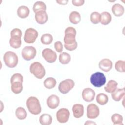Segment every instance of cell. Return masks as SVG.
<instances>
[{
  "instance_id": "cell-1",
  "label": "cell",
  "mask_w": 125,
  "mask_h": 125,
  "mask_svg": "<svg viewBox=\"0 0 125 125\" xmlns=\"http://www.w3.org/2000/svg\"><path fill=\"white\" fill-rule=\"evenodd\" d=\"M11 89L15 94L21 93L23 89V76L20 73H15L11 77Z\"/></svg>"
},
{
  "instance_id": "cell-2",
  "label": "cell",
  "mask_w": 125,
  "mask_h": 125,
  "mask_svg": "<svg viewBox=\"0 0 125 125\" xmlns=\"http://www.w3.org/2000/svg\"><path fill=\"white\" fill-rule=\"evenodd\" d=\"M26 104L29 111L33 115L39 114L42 110L39 100L35 97H29L26 102Z\"/></svg>"
},
{
  "instance_id": "cell-3",
  "label": "cell",
  "mask_w": 125,
  "mask_h": 125,
  "mask_svg": "<svg viewBox=\"0 0 125 125\" xmlns=\"http://www.w3.org/2000/svg\"><path fill=\"white\" fill-rule=\"evenodd\" d=\"M29 70L31 73L39 79L43 78L45 75L44 67L41 63L38 62H34L30 65Z\"/></svg>"
},
{
  "instance_id": "cell-4",
  "label": "cell",
  "mask_w": 125,
  "mask_h": 125,
  "mask_svg": "<svg viewBox=\"0 0 125 125\" xmlns=\"http://www.w3.org/2000/svg\"><path fill=\"white\" fill-rule=\"evenodd\" d=\"M3 61L5 65L9 68H14L18 62V57L16 54L12 51H7L3 56Z\"/></svg>"
},
{
  "instance_id": "cell-5",
  "label": "cell",
  "mask_w": 125,
  "mask_h": 125,
  "mask_svg": "<svg viewBox=\"0 0 125 125\" xmlns=\"http://www.w3.org/2000/svg\"><path fill=\"white\" fill-rule=\"evenodd\" d=\"M90 81L91 84L95 87H100L105 83L106 78L103 73L96 72L91 75Z\"/></svg>"
},
{
  "instance_id": "cell-6",
  "label": "cell",
  "mask_w": 125,
  "mask_h": 125,
  "mask_svg": "<svg viewBox=\"0 0 125 125\" xmlns=\"http://www.w3.org/2000/svg\"><path fill=\"white\" fill-rule=\"evenodd\" d=\"M64 32V44L69 45L74 43L76 42L75 39V37L76 35V30L74 27H68L65 29Z\"/></svg>"
},
{
  "instance_id": "cell-7",
  "label": "cell",
  "mask_w": 125,
  "mask_h": 125,
  "mask_svg": "<svg viewBox=\"0 0 125 125\" xmlns=\"http://www.w3.org/2000/svg\"><path fill=\"white\" fill-rule=\"evenodd\" d=\"M74 85L75 83L73 80L67 79L60 82L58 86V89L61 93L62 94H66L74 87Z\"/></svg>"
},
{
  "instance_id": "cell-8",
  "label": "cell",
  "mask_w": 125,
  "mask_h": 125,
  "mask_svg": "<svg viewBox=\"0 0 125 125\" xmlns=\"http://www.w3.org/2000/svg\"><path fill=\"white\" fill-rule=\"evenodd\" d=\"M38 36L37 31L33 28L27 29L25 32L24 36V40L27 43H34Z\"/></svg>"
},
{
  "instance_id": "cell-9",
  "label": "cell",
  "mask_w": 125,
  "mask_h": 125,
  "mask_svg": "<svg viewBox=\"0 0 125 125\" xmlns=\"http://www.w3.org/2000/svg\"><path fill=\"white\" fill-rule=\"evenodd\" d=\"M36 53V49L34 47L32 46H26L22 49L21 55L24 60L29 61L35 58Z\"/></svg>"
},
{
  "instance_id": "cell-10",
  "label": "cell",
  "mask_w": 125,
  "mask_h": 125,
  "mask_svg": "<svg viewBox=\"0 0 125 125\" xmlns=\"http://www.w3.org/2000/svg\"><path fill=\"white\" fill-rule=\"evenodd\" d=\"M69 111L67 108H61L56 113L57 120L60 123H66L69 119Z\"/></svg>"
},
{
  "instance_id": "cell-11",
  "label": "cell",
  "mask_w": 125,
  "mask_h": 125,
  "mask_svg": "<svg viewBox=\"0 0 125 125\" xmlns=\"http://www.w3.org/2000/svg\"><path fill=\"white\" fill-rule=\"evenodd\" d=\"M42 56L49 63L54 62L57 59V54L55 51L50 48H45L42 51Z\"/></svg>"
},
{
  "instance_id": "cell-12",
  "label": "cell",
  "mask_w": 125,
  "mask_h": 125,
  "mask_svg": "<svg viewBox=\"0 0 125 125\" xmlns=\"http://www.w3.org/2000/svg\"><path fill=\"white\" fill-rule=\"evenodd\" d=\"M100 110L98 106L94 104H90L87 107V117L89 119H95L99 116Z\"/></svg>"
},
{
  "instance_id": "cell-13",
  "label": "cell",
  "mask_w": 125,
  "mask_h": 125,
  "mask_svg": "<svg viewBox=\"0 0 125 125\" xmlns=\"http://www.w3.org/2000/svg\"><path fill=\"white\" fill-rule=\"evenodd\" d=\"M83 99L87 102L92 101L95 96V91L90 88H84L82 93Z\"/></svg>"
},
{
  "instance_id": "cell-14",
  "label": "cell",
  "mask_w": 125,
  "mask_h": 125,
  "mask_svg": "<svg viewBox=\"0 0 125 125\" xmlns=\"http://www.w3.org/2000/svg\"><path fill=\"white\" fill-rule=\"evenodd\" d=\"M47 106L51 109L56 108L60 104V99L56 95H51L49 96L46 101Z\"/></svg>"
},
{
  "instance_id": "cell-15",
  "label": "cell",
  "mask_w": 125,
  "mask_h": 125,
  "mask_svg": "<svg viewBox=\"0 0 125 125\" xmlns=\"http://www.w3.org/2000/svg\"><path fill=\"white\" fill-rule=\"evenodd\" d=\"M35 18L37 23L43 24L48 20V15L45 11H40L35 13Z\"/></svg>"
},
{
  "instance_id": "cell-16",
  "label": "cell",
  "mask_w": 125,
  "mask_h": 125,
  "mask_svg": "<svg viewBox=\"0 0 125 125\" xmlns=\"http://www.w3.org/2000/svg\"><path fill=\"white\" fill-rule=\"evenodd\" d=\"M99 68L104 72L109 71L112 67V62L108 59H104L101 60L99 63Z\"/></svg>"
},
{
  "instance_id": "cell-17",
  "label": "cell",
  "mask_w": 125,
  "mask_h": 125,
  "mask_svg": "<svg viewBox=\"0 0 125 125\" xmlns=\"http://www.w3.org/2000/svg\"><path fill=\"white\" fill-rule=\"evenodd\" d=\"M73 116L76 118H80L83 116L84 113V107L81 104H77L72 107Z\"/></svg>"
},
{
  "instance_id": "cell-18",
  "label": "cell",
  "mask_w": 125,
  "mask_h": 125,
  "mask_svg": "<svg viewBox=\"0 0 125 125\" xmlns=\"http://www.w3.org/2000/svg\"><path fill=\"white\" fill-rule=\"evenodd\" d=\"M125 96V88H116V90L111 93V97L113 100L119 101Z\"/></svg>"
},
{
  "instance_id": "cell-19",
  "label": "cell",
  "mask_w": 125,
  "mask_h": 125,
  "mask_svg": "<svg viewBox=\"0 0 125 125\" xmlns=\"http://www.w3.org/2000/svg\"><path fill=\"white\" fill-rule=\"evenodd\" d=\"M111 10L115 16L120 17L123 15L125 10L124 7L121 4L115 3L112 6Z\"/></svg>"
},
{
  "instance_id": "cell-20",
  "label": "cell",
  "mask_w": 125,
  "mask_h": 125,
  "mask_svg": "<svg viewBox=\"0 0 125 125\" xmlns=\"http://www.w3.org/2000/svg\"><path fill=\"white\" fill-rule=\"evenodd\" d=\"M29 12L30 11L28 7L24 5H21L17 9V15L20 18L24 19L28 16Z\"/></svg>"
},
{
  "instance_id": "cell-21",
  "label": "cell",
  "mask_w": 125,
  "mask_h": 125,
  "mask_svg": "<svg viewBox=\"0 0 125 125\" xmlns=\"http://www.w3.org/2000/svg\"><path fill=\"white\" fill-rule=\"evenodd\" d=\"M69 19L70 22L73 24H76L79 23L81 21V15L78 12L72 11L69 14Z\"/></svg>"
},
{
  "instance_id": "cell-22",
  "label": "cell",
  "mask_w": 125,
  "mask_h": 125,
  "mask_svg": "<svg viewBox=\"0 0 125 125\" xmlns=\"http://www.w3.org/2000/svg\"><path fill=\"white\" fill-rule=\"evenodd\" d=\"M39 122L42 125H49L52 123V118L48 114H43L40 117Z\"/></svg>"
},
{
  "instance_id": "cell-23",
  "label": "cell",
  "mask_w": 125,
  "mask_h": 125,
  "mask_svg": "<svg viewBox=\"0 0 125 125\" xmlns=\"http://www.w3.org/2000/svg\"><path fill=\"white\" fill-rule=\"evenodd\" d=\"M100 22L102 24L107 25L111 21V16L110 14L107 12H103L101 14Z\"/></svg>"
},
{
  "instance_id": "cell-24",
  "label": "cell",
  "mask_w": 125,
  "mask_h": 125,
  "mask_svg": "<svg viewBox=\"0 0 125 125\" xmlns=\"http://www.w3.org/2000/svg\"><path fill=\"white\" fill-rule=\"evenodd\" d=\"M118 83L114 80H111L108 81L106 85L104 87L105 91L108 93H112L117 88Z\"/></svg>"
},
{
  "instance_id": "cell-25",
  "label": "cell",
  "mask_w": 125,
  "mask_h": 125,
  "mask_svg": "<svg viewBox=\"0 0 125 125\" xmlns=\"http://www.w3.org/2000/svg\"><path fill=\"white\" fill-rule=\"evenodd\" d=\"M33 9L35 13L40 11H46V6L43 1H38L34 4Z\"/></svg>"
},
{
  "instance_id": "cell-26",
  "label": "cell",
  "mask_w": 125,
  "mask_h": 125,
  "mask_svg": "<svg viewBox=\"0 0 125 125\" xmlns=\"http://www.w3.org/2000/svg\"><path fill=\"white\" fill-rule=\"evenodd\" d=\"M97 102L100 105H104L108 101V97L107 95L104 93L98 94L96 97Z\"/></svg>"
},
{
  "instance_id": "cell-27",
  "label": "cell",
  "mask_w": 125,
  "mask_h": 125,
  "mask_svg": "<svg viewBox=\"0 0 125 125\" xmlns=\"http://www.w3.org/2000/svg\"><path fill=\"white\" fill-rule=\"evenodd\" d=\"M21 38L19 37H11L9 40V44L11 47L14 48H19L21 44Z\"/></svg>"
},
{
  "instance_id": "cell-28",
  "label": "cell",
  "mask_w": 125,
  "mask_h": 125,
  "mask_svg": "<svg viewBox=\"0 0 125 125\" xmlns=\"http://www.w3.org/2000/svg\"><path fill=\"white\" fill-rule=\"evenodd\" d=\"M56 80L54 78L52 77H49L44 81L43 84L46 88L52 89L56 86Z\"/></svg>"
},
{
  "instance_id": "cell-29",
  "label": "cell",
  "mask_w": 125,
  "mask_h": 125,
  "mask_svg": "<svg viewBox=\"0 0 125 125\" xmlns=\"http://www.w3.org/2000/svg\"><path fill=\"white\" fill-rule=\"evenodd\" d=\"M59 61L62 64H68L71 60L70 55L66 52L61 53L59 55Z\"/></svg>"
},
{
  "instance_id": "cell-30",
  "label": "cell",
  "mask_w": 125,
  "mask_h": 125,
  "mask_svg": "<svg viewBox=\"0 0 125 125\" xmlns=\"http://www.w3.org/2000/svg\"><path fill=\"white\" fill-rule=\"evenodd\" d=\"M16 116L19 120H24L27 117V113L24 108L22 107H19L15 112Z\"/></svg>"
},
{
  "instance_id": "cell-31",
  "label": "cell",
  "mask_w": 125,
  "mask_h": 125,
  "mask_svg": "<svg viewBox=\"0 0 125 125\" xmlns=\"http://www.w3.org/2000/svg\"><path fill=\"white\" fill-rule=\"evenodd\" d=\"M53 40V37L50 34H43L41 38V41L42 43L46 45L50 44L52 42Z\"/></svg>"
},
{
  "instance_id": "cell-32",
  "label": "cell",
  "mask_w": 125,
  "mask_h": 125,
  "mask_svg": "<svg viewBox=\"0 0 125 125\" xmlns=\"http://www.w3.org/2000/svg\"><path fill=\"white\" fill-rule=\"evenodd\" d=\"M123 117L117 113L114 114L111 116V121L114 125H123Z\"/></svg>"
},
{
  "instance_id": "cell-33",
  "label": "cell",
  "mask_w": 125,
  "mask_h": 125,
  "mask_svg": "<svg viewBox=\"0 0 125 125\" xmlns=\"http://www.w3.org/2000/svg\"><path fill=\"white\" fill-rule=\"evenodd\" d=\"M101 21V15L97 12H93L90 15V21L93 24H98Z\"/></svg>"
},
{
  "instance_id": "cell-34",
  "label": "cell",
  "mask_w": 125,
  "mask_h": 125,
  "mask_svg": "<svg viewBox=\"0 0 125 125\" xmlns=\"http://www.w3.org/2000/svg\"><path fill=\"white\" fill-rule=\"evenodd\" d=\"M125 62L122 60H119L116 63L115 65V69L117 71L120 72H125Z\"/></svg>"
},
{
  "instance_id": "cell-35",
  "label": "cell",
  "mask_w": 125,
  "mask_h": 125,
  "mask_svg": "<svg viewBox=\"0 0 125 125\" xmlns=\"http://www.w3.org/2000/svg\"><path fill=\"white\" fill-rule=\"evenodd\" d=\"M11 37H19L21 38L22 36V32L21 29L18 28L13 29L10 33Z\"/></svg>"
},
{
  "instance_id": "cell-36",
  "label": "cell",
  "mask_w": 125,
  "mask_h": 125,
  "mask_svg": "<svg viewBox=\"0 0 125 125\" xmlns=\"http://www.w3.org/2000/svg\"><path fill=\"white\" fill-rule=\"evenodd\" d=\"M54 47L56 50L59 53L62 52L63 49V45L61 42L60 41H57L54 43Z\"/></svg>"
},
{
  "instance_id": "cell-37",
  "label": "cell",
  "mask_w": 125,
  "mask_h": 125,
  "mask_svg": "<svg viewBox=\"0 0 125 125\" xmlns=\"http://www.w3.org/2000/svg\"><path fill=\"white\" fill-rule=\"evenodd\" d=\"M77 46H78V43H77V42H76L74 43H73L72 44H71V45H69L64 44L65 48L66 49L68 50H69V51H72V50H74L76 49L77 47Z\"/></svg>"
},
{
  "instance_id": "cell-38",
  "label": "cell",
  "mask_w": 125,
  "mask_h": 125,
  "mask_svg": "<svg viewBox=\"0 0 125 125\" xmlns=\"http://www.w3.org/2000/svg\"><path fill=\"white\" fill-rule=\"evenodd\" d=\"M84 0H72V4L76 6H80L83 5L84 3Z\"/></svg>"
},
{
  "instance_id": "cell-39",
  "label": "cell",
  "mask_w": 125,
  "mask_h": 125,
  "mask_svg": "<svg viewBox=\"0 0 125 125\" xmlns=\"http://www.w3.org/2000/svg\"><path fill=\"white\" fill-rule=\"evenodd\" d=\"M56 2L58 3L59 4L61 5H65L67 4V2H68V0H56Z\"/></svg>"
},
{
  "instance_id": "cell-40",
  "label": "cell",
  "mask_w": 125,
  "mask_h": 125,
  "mask_svg": "<svg viewBox=\"0 0 125 125\" xmlns=\"http://www.w3.org/2000/svg\"><path fill=\"white\" fill-rule=\"evenodd\" d=\"M91 124L96 125V123H94V122H89V121H87V122L85 123V125H86V124Z\"/></svg>"
}]
</instances>
